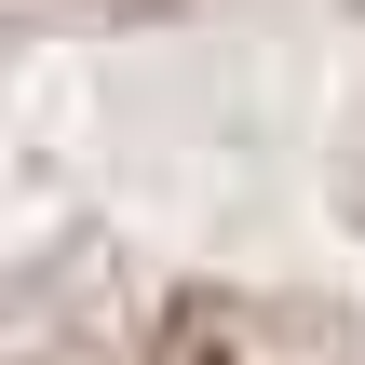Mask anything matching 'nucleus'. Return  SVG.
<instances>
[{"label":"nucleus","mask_w":365,"mask_h":365,"mask_svg":"<svg viewBox=\"0 0 365 365\" xmlns=\"http://www.w3.org/2000/svg\"><path fill=\"white\" fill-rule=\"evenodd\" d=\"M0 365H365V0H0Z\"/></svg>","instance_id":"obj_1"}]
</instances>
